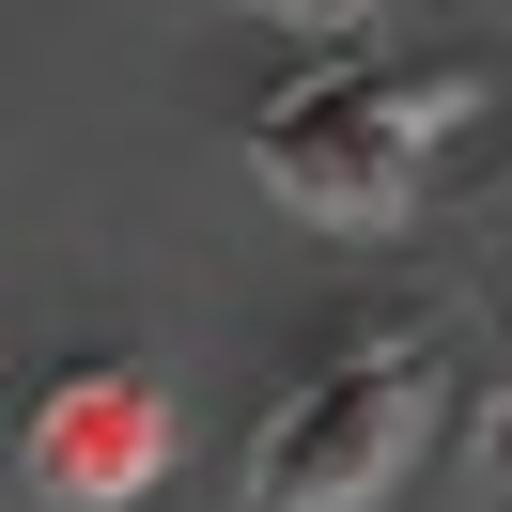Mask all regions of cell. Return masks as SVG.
Segmentation results:
<instances>
[{"label": "cell", "mask_w": 512, "mask_h": 512, "mask_svg": "<svg viewBox=\"0 0 512 512\" xmlns=\"http://www.w3.org/2000/svg\"><path fill=\"white\" fill-rule=\"evenodd\" d=\"M435 388H450V311H373L357 342H326L249 435V512H373L435 435Z\"/></svg>", "instance_id": "6da1fadb"}, {"label": "cell", "mask_w": 512, "mask_h": 512, "mask_svg": "<svg viewBox=\"0 0 512 512\" xmlns=\"http://www.w3.org/2000/svg\"><path fill=\"white\" fill-rule=\"evenodd\" d=\"M435 125H450V78H388V63H311L264 94L249 125V171L295 202L311 233H388L435 171Z\"/></svg>", "instance_id": "7a4b0ae2"}, {"label": "cell", "mask_w": 512, "mask_h": 512, "mask_svg": "<svg viewBox=\"0 0 512 512\" xmlns=\"http://www.w3.org/2000/svg\"><path fill=\"white\" fill-rule=\"evenodd\" d=\"M16 466H32L47 512H140V497L171 481V388L140 373V357H94V373H63V388L32 404Z\"/></svg>", "instance_id": "3957f363"}, {"label": "cell", "mask_w": 512, "mask_h": 512, "mask_svg": "<svg viewBox=\"0 0 512 512\" xmlns=\"http://www.w3.org/2000/svg\"><path fill=\"white\" fill-rule=\"evenodd\" d=\"M249 16H280V32H357L373 0H249Z\"/></svg>", "instance_id": "277c9868"}, {"label": "cell", "mask_w": 512, "mask_h": 512, "mask_svg": "<svg viewBox=\"0 0 512 512\" xmlns=\"http://www.w3.org/2000/svg\"><path fill=\"white\" fill-rule=\"evenodd\" d=\"M481 481L512 497V388H497V419H481Z\"/></svg>", "instance_id": "5b68a950"}]
</instances>
